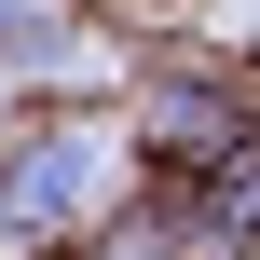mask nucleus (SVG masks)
Returning a JSON list of instances; mask_svg holds the SVG:
<instances>
[{
  "instance_id": "nucleus-3",
  "label": "nucleus",
  "mask_w": 260,
  "mask_h": 260,
  "mask_svg": "<svg viewBox=\"0 0 260 260\" xmlns=\"http://www.w3.org/2000/svg\"><path fill=\"white\" fill-rule=\"evenodd\" d=\"M55 69H82V41H69V14L27 0V14L0 27V82H55Z\"/></svg>"
},
{
  "instance_id": "nucleus-2",
  "label": "nucleus",
  "mask_w": 260,
  "mask_h": 260,
  "mask_svg": "<svg viewBox=\"0 0 260 260\" xmlns=\"http://www.w3.org/2000/svg\"><path fill=\"white\" fill-rule=\"evenodd\" d=\"M137 137H151L165 165H247V110H233V82H192V69H165V82L137 96Z\"/></svg>"
},
{
  "instance_id": "nucleus-4",
  "label": "nucleus",
  "mask_w": 260,
  "mask_h": 260,
  "mask_svg": "<svg viewBox=\"0 0 260 260\" xmlns=\"http://www.w3.org/2000/svg\"><path fill=\"white\" fill-rule=\"evenodd\" d=\"M14 14H27V0H0V27H14Z\"/></svg>"
},
{
  "instance_id": "nucleus-1",
  "label": "nucleus",
  "mask_w": 260,
  "mask_h": 260,
  "mask_svg": "<svg viewBox=\"0 0 260 260\" xmlns=\"http://www.w3.org/2000/svg\"><path fill=\"white\" fill-rule=\"evenodd\" d=\"M96 192H110V137H82V123L0 137V260H27V247H69V233L96 219Z\"/></svg>"
}]
</instances>
